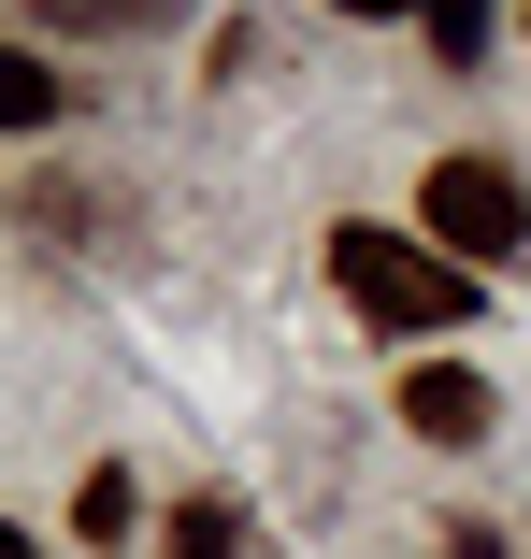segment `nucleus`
Returning <instances> with one entry per match:
<instances>
[{
  "label": "nucleus",
  "mask_w": 531,
  "mask_h": 559,
  "mask_svg": "<svg viewBox=\"0 0 531 559\" xmlns=\"http://www.w3.org/2000/svg\"><path fill=\"white\" fill-rule=\"evenodd\" d=\"M416 29H432L446 72H474V58H488V0H416Z\"/></svg>",
  "instance_id": "nucleus-6"
},
{
  "label": "nucleus",
  "mask_w": 531,
  "mask_h": 559,
  "mask_svg": "<svg viewBox=\"0 0 531 559\" xmlns=\"http://www.w3.org/2000/svg\"><path fill=\"white\" fill-rule=\"evenodd\" d=\"M331 15H416V0H331Z\"/></svg>",
  "instance_id": "nucleus-9"
},
{
  "label": "nucleus",
  "mask_w": 531,
  "mask_h": 559,
  "mask_svg": "<svg viewBox=\"0 0 531 559\" xmlns=\"http://www.w3.org/2000/svg\"><path fill=\"white\" fill-rule=\"evenodd\" d=\"M331 287L374 330H460L474 316V259H446L432 230H331Z\"/></svg>",
  "instance_id": "nucleus-1"
},
{
  "label": "nucleus",
  "mask_w": 531,
  "mask_h": 559,
  "mask_svg": "<svg viewBox=\"0 0 531 559\" xmlns=\"http://www.w3.org/2000/svg\"><path fill=\"white\" fill-rule=\"evenodd\" d=\"M416 230H432L446 259H517L531 245V187L503 173V158H432V187H416Z\"/></svg>",
  "instance_id": "nucleus-2"
},
{
  "label": "nucleus",
  "mask_w": 531,
  "mask_h": 559,
  "mask_svg": "<svg viewBox=\"0 0 531 559\" xmlns=\"http://www.w3.org/2000/svg\"><path fill=\"white\" fill-rule=\"evenodd\" d=\"M173 0H44V29H158Z\"/></svg>",
  "instance_id": "nucleus-8"
},
{
  "label": "nucleus",
  "mask_w": 531,
  "mask_h": 559,
  "mask_svg": "<svg viewBox=\"0 0 531 559\" xmlns=\"http://www.w3.org/2000/svg\"><path fill=\"white\" fill-rule=\"evenodd\" d=\"M44 116H58V58L15 44V58H0V130H44Z\"/></svg>",
  "instance_id": "nucleus-5"
},
{
  "label": "nucleus",
  "mask_w": 531,
  "mask_h": 559,
  "mask_svg": "<svg viewBox=\"0 0 531 559\" xmlns=\"http://www.w3.org/2000/svg\"><path fill=\"white\" fill-rule=\"evenodd\" d=\"M173 559H259L231 502H173Z\"/></svg>",
  "instance_id": "nucleus-7"
},
{
  "label": "nucleus",
  "mask_w": 531,
  "mask_h": 559,
  "mask_svg": "<svg viewBox=\"0 0 531 559\" xmlns=\"http://www.w3.org/2000/svg\"><path fill=\"white\" fill-rule=\"evenodd\" d=\"M72 531H86V545H101V559H116V545H130V531H144V488H130V474H116V460H101V474H86V488H72Z\"/></svg>",
  "instance_id": "nucleus-4"
},
{
  "label": "nucleus",
  "mask_w": 531,
  "mask_h": 559,
  "mask_svg": "<svg viewBox=\"0 0 531 559\" xmlns=\"http://www.w3.org/2000/svg\"><path fill=\"white\" fill-rule=\"evenodd\" d=\"M402 430L474 444V430H488V388H474V373H402Z\"/></svg>",
  "instance_id": "nucleus-3"
}]
</instances>
